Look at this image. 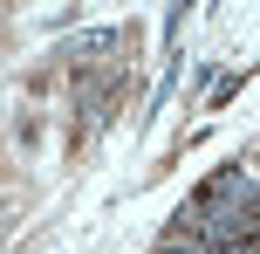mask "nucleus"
<instances>
[{
	"label": "nucleus",
	"instance_id": "obj_1",
	"mask_svg": "<svg viewBox=\"0 0 260 254\" xmlns=\"http://www.w3.org/2000/svg\"><path fill=\"white\" fill-rule=\"evenodd\" d=\"M199 234H206L212 247H240V241H260V206H206Z\"/></svg>",
	"mask_w": 260,
	"mask_h": 254
}]
</instances>
